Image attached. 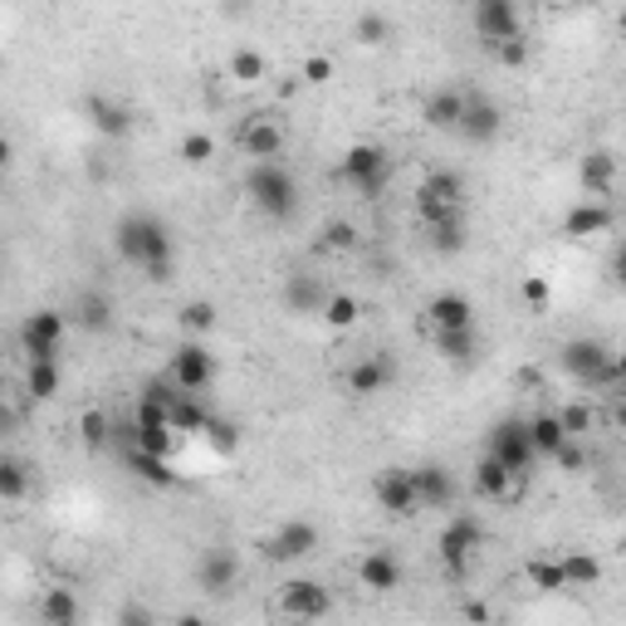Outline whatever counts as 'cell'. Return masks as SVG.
I'll return each mask as SVG.
<instances>
[{"label": "cell", "mask_w": 626, "mask_h": 626, "mask_svg": "<svg viewBox=\"0 0 626 626\" xmlns=\"http://www.w3.org/2000/svg\"><path fill=\"white\" fill-rule=\"evenodd\" d=\"M113 250L122 265L142 269L147 279H157V285H167L171 275H177V240H171L167 220L147 216V211H132L122 216L113 226Z\"/></svg>", "instance_id": "obj_1"}, {"label": "cell", "mask_w": 626, "mask_h": 626, "mask_svg": "<svg viewBox=\"0 0 626 626\" xmlns=\"http://www.w3.org/2000/svg\"><path fill=\"white\" fill-rule=\"evenodd\" d=\"M245 196H250L255 211L265 220H275V226H289L304 206L299 181H294V171L285 162H250V171H245Z\"/></svg>", "instance_id": "obj_2"}, {"label": "cell", "mask_w": 626, "mask_h": 626, "mask_svg": "<svg viewBox=\"0 0 626 626\" xmlns=\"http://www.w3.org/2000/svg\"><path fill=\"white\" fill-rule=\"evenodd\" d=\"M563 372L573 377L578 387L587 391H603V387H617L622 382V358L607 348L603 338H568L558 352Z\"/></svg>", "instance_id": "obj_3"}, {"label": "cell", "mask_w": 626, "mask_h": 626, "mask_svg": "<svg viewBox=\"0 0 626 626\" xmlns=\"http://www.w3.org/2000/svg\"><path fill=\"white\" fill-rule=\"evenodd\" d=\"M338 171L362 201H377V196L391 187V152L387 147H377V142H352L348 152H342Z\"/></svg>", "instance_id": "obj_4"}, {"label": "cell", "mask_w": 626, "mask_h": 626, "mask_svg": "<svg viewBox=\"0 0 626 626\" xmlns=\"http://www.w3.org/2000/svg\"><path fill=\"white\" fill-rule=\"evenodd\" d=\"M480 544H485V524L475 514H456L436 538V558L446 568V578H456V583L470 578V563L480 554Z\"/></svg>", "instance_id": "obj_5"}, {"label": "cell", "mask_w": 626, "mask_h": 626, "mask_svg": "<svg viewBox=\"0 0 626 626\" xmlns=\"http://www.w3.org/2000/svg\"><path fill=\"white\" fill-rule=\"evenodd\" d=\"M465 177L460 171H450V167H436V171H426V181L416 187V211H421L426 226H436V220H456L465 216Z\"/></svg>", "instance_id": "obj_6"}, {"label": "cell", "mask_w": 626, "mask_h": 626, "mask_svg": "<svg viewBox=\"0 0 626 626\" xmlns=\"http://www.w3.org/2000/svg\"><path fill=\"white\" fill-rule=\"evenodd\" d=\"M485 456L495 465H505L514 480H524V475L534 470V446H529V421H519V416H505V421L489 426V446Z\"/></svg>", "instance_id": "obj_7"}, {"label": "cell", "mask_w": 626, "mask_h": 626, "mask_svg": "<svg viewBox=\"0 0 626 626\" xmlns=\"http://www.w3.org/2000/svg\"><path fill=\"white\" fill-rule=\"evenodd\" d=\"M167 382L177 387L181 397H201V391L216 382V352L206 348V342H191V338H187L177 352H171Z\"/></svg>", "instance_id": "obj_8"}, {"label": "cell", "mask_w": 626, "mask_h": 626, "mask_svg": "<svg viewBox=\"0 0 626 626\" xmlns=\"http://www.w3.org/2000/svg\"><path fill=\"white\" fill-rule=\"evenodd\" d=\"M64 334H69V318L59 309H34L30 318L20 324V348L30 362H59V348H64Z\"/></svg>", "instance_id": "obj_9"}, {"label": "cell", "mask_w": 626, "mask_h": 626, "mask_svg": "<svg viewBox=\"0 0 626 626\" xmlns=\"http://www.w3.org/2000/svg\"><path fill=\"white\" fill-rule=\"evenodd\" d=\"M328 612H334V593H328V583H318V578H289L285 587H279V617L314 626V622H324Z\"/></svg>", "instance_id": "obj_10"}, {"label": "cell", "mask_w": 626, "mask_h": 626, "mask_svg": "<svg viewBox=\"0 0 626 626\" xmlns=\"http://www.w3.org/2000/svg\"><path fill=\"white\" fill-rule=\"evenodd\" d=\"M460 138L470 142V147H485V142H495L499 132H505V108L495 103L489 93H480V89H470L465 93V108H460Z\"/></svg>", "instance_id": "obj_11"}, {"label": "cell", "mask_w": 626, "mask_h": 626, "mask_svg": "<svg viewBox=\"0 0 626 626\" xmlns=\"http://www.w3.org/2000/svg\"><path fill=\"white\" fill-rule=\"evenodd\" d=\"M236 142H240L245 157H255V162H279V157H285L289 132H285V122H279V113H250L240 122Z\"/></svg>", "instance_id": "obj_12"}, {"label": "cell", "mask_w": 626, "mask_h": 626, "mask_svg": "<svg viewBox=\"0 0 626 626\" xmlns=\"http://www.w3.org/2000/svg\"><path fill=\"white\" fill-rule=\"evenodd\" d=\"M470 24H475V34H480L489 49L524 34V16H519L514 0H480V6L470 10Z\"/></svg>", "instance_id": "obj_13"}, {"label": "cell", "mask_w": 626, "mask_h": 626, "mask_svg": "<svg viewBox=\"0 0 626 626\" xmlns=\"http://www.w3.org/2000/svg\"><path fill=\"white\" fill-rule=\"evenodd\" d=\"M240 583V554L226 544H211L201 558H196V587L206 597H226L230 587Z\"/></svg>", "instance_id": "obj_14"}, {"label": "cell", "mask_w": 626, "mask_h": 626, "mask_svg": "<svg viewBox=\"0 0 626 626\" xmlns=\"http://www.w3.org/2000/svg\"><path fill=\"white\" fill-rule=\"evenodd\" d=\"M372 495H377V509L391 514V519H411V514H421L407 465H387V470L372 480Z\"/></svg>", "instance_id": "obj_15"}, {"label": "cell", "mask_w": 626, "mask_h": 626, "mask_svg": "<svg viewBox=\"0 0 626 626\" xmlns=\"http://www.w3.org/2000/svg\"><path fill=\"white\" fill-rule=\"evenodd\" d=\"M314 548H318V524H309V519H289L265 538L269 563H299V558H309Z\"/></svg>", "instance_id": "obj_16"}, {"label": "cell", "mask_w": 626, "mask_h": 626, "mask_svg": "<svg viewBox=\"0 0 626 626\" xmlns=\"http://www.w3.org/2000/svg\"><path fill=\"white\" fill-rule=\"evenodd\" d=\"M358 583L367 587V593L387 597V593H397V587L407 583V563L391 554V548H367V554L358 558Z\"/></svg>", "instance_id": "obj_17"}, {"label": "cell", "mask_w": 626, "mask_h": 626, "mask_svg": "<svg viewBox=\"0 0 626 626\" xmlns=\"http://www.w3.org/2000/svg\"><path fill=\"white\" fill-rule=\"evenodd\" d=\"M411 485H416V505L421 509H450L456 505V475L440 460L411 465Z\"/></svg>", "instance_id": "obj_18"}, {"label": "cell", "mask_w": 626, "mask_h": 626, "mask_svg": "<svg viewBox=\"0 0 626 626\" xmlns=\"http://www.w3.org/2000/svg\"><path fill=\"white\" fill-rule=\"evenodd\" d=\"M69 318H73L79 334H108V328L118 324V309H113V299H108L103 289H79L73 294V304H69Z\"/></svg>", "instance_id": "obj_19"}, {"label": "cell", "mask_w": 626, "mask_h": 626, "mask_svg": "<svg viewBox=\"0 0 626 626\" xmlns=\"http://www.w3.org/2000/svg\"><path fill=\"white\" fill-rule=\"evenodd\" d=\"M397 382V362L387 358V352H367L348 367V391L352 397H377V391H387Z\"/></svg>", "instance_id": "obj_20"}, {"label": "cell", "mask_w": 626, "mask_h": 626, "mask_svg": "<svg viewBox=\"0 0 626 626\" xmlns=\"http://www.w3.org/2000/svg\"><path fill=\"white\" fill-rule=\"evenodd\" d=\"M426 328L431 334H460V328H475V304L465 294H436L426 304Z\"/></svg>", "instance_id": "obj_21"}, {"label": "cell", "mask_w": 626, "mask_h": 626, "mask_svg": "<svg viewBox=\"0 0 626 626\" xmlns=\"http://www.w3.org/2000/svg\"><path fill=\"white\" fill-rule=\"evenodd\" d=\"M83 118H89L93 132H103V138H128V132H132L128 103H118L113 93H89V98H83Z\"/></svg>", "instance_id": "obj_22"}, {"label": "cell", "mask_w": 626, "mask_h": 626, "mask_svg": "<svg viewBox=\"0 0 626 626\" xmlns=\"http://www.w3.org/2000/svg\"><path fill=\"white\" fill-rule=\"evenodd\" d=\"M34 617H40V626H83V603L73 587H44Z\"/></svg>", "instance_id": "obj_23"}, {"label": "cell", "mask_w": 626, "mask_h": 626, "mask_svg": "<svg viewBox=\"0 0 626 626\" xmlns=\"http://www.w3.org/2000/svg\"><path fill=\"white\" fill-rule=\"evenodd\" d=\"M578 181H583L587 201H607L612 187H617V157H612L607 147L587 152V157H583V167H578Z\"/></svg>", "instance_id": "obj_24"}, {"label": "cell", "mask_w": 626, "mask_h": 626, "mask_svg": "<svg viewBox=\"0 0 626 626\" xmlns=\"http://www.w3.org/2000/svg\"><path fill=\"white\" fill-rule=\"evenodd\" d=\"M324 304H328V285L318 275H309V269H299V275H289L285 279V309L289 314H324Z\"/></svg>", "instance_id": "obj_25"}, {"label": "cell", "mask_w": 626, "mask_h": 626, "mask_svg": "<svg viewBox=\"0 0 626 626\" xmlns=\"http://www.w3.org/2000/svg\"><path fill=\"white\" fill-rule=\"evenodd\" d=\"M612 230V206L607 201H578L568 216H563V236L568 240H593Z\"/></svg>", "instance_id": "obj_26"}, {"label": "cell", "mask_w": 626, "mask_h": 626, "mask_svg": "<svg viewBox=\"0 0 626 626\" xmlns=\"http://www.w3.org/2000/svg\"><path fill=\"white\" fill-rule=\"evenodd\" d=\"M475 495H480V499H495V505H505V499L519 495V480H514L505 465H495L489 456H480V465H475Z\"/></svg>", "instance_id": "obj_27"}, {"label": "cell", "mask_w": 626, "mask_h": 626, "mask_svg": "<svg viewBox=\"0 0 626 626\" xmlns=\"http://www.w3.org/2000/svg\"><path fill=\"white\" fill-rule=\"evenodd\" d=\"M167 421H171V431H177V436H206L216 416L201 407V397H177L167 407Z\"/></svg>", "instance_id": "obj_28"}, {"label": "cell", "mask_w": 626, "mask_h": 626, "mask_svg": "<svg viewBox=\"0 0 626 626\" xmlns=\"http://www.w3.org/2000/svg\"><path fill=\"white\" fill-rule=\"evenodd\" d=\"M529 446H534V456H538V460H554L558 450L568 446V431H563L558 411H544V416H534V421H529Z\"/></svg>", "instance_id": "obj_29"}, {"label": "cell", "mask_w": 626, "mask_h": 626, "mask_svg": "<svg viewBox=\"0 0 626 626\" xmlns=\"http://www.w3.org/2000/svg\"><path fill=\"white\" fill-rule=\"evenodd\" d=\"M431 338H436V352L450 367H475L480 362V334H475V328H460V334H431Z\"/></svg>", "instance_id": "obj_30"}, {"label": "cell", "mask_w": 626, "mask_h": 626, "mask_svg": "<svg viewBox=\"0 0 626 626\" xmlns=\"http://www.w3.org/2000/svg\"><path fill=\"white\" fill-rule=\"evenodd\" d=\"M460 108H465L460 89H440V93L426 98V122H431L436 132H456L460 128Z\"/></svg>", "instance_id": "obj_31"}, {"label": "cell", "mask_w": 626, "mask_h": 626, "mask_svg": "<svg viewBox=\"0 0 626 626\" xmlns=\"http://www.w3.org/2000/svg\"><path fill=\"white\" fill-rule=\"evenodd\" d=\"M128 470L138 475L142 485H152V489H171V485H177V470H171L162 456H147V450H132V446H128Z\"/></svg>", "instance_id": "obj_32"}, {"label": "cell", "mask_w": 626, "mask_h": 626, "mask_svg": "<svg viewBox=\"0 0 626 626\" xmlns=\"http://www.w3.org/2000/svg\"><path fill=\"white\" fill-rule=\"evenodd\" d=\"M391 34H397V24H391V16H382V10H362V16L352 20V40L367 44V49L387 44Z\"/></svg>", "instance_id": "obj_33"}, {"label": "cell", "mask_w": 626, "mask_h": 626, "mask_svg": "<svg viewBox=\"0 0 626 626\" xmlns=\"http://www.w3.org/2000/svg\"><path fill=\"white\" fill-rule=\"evenodd\" d=\"M426 240H431V250H436V255H460V250H465V240H470V230H465V216L426 226Z\"/></svg>", "instance_id": "obj_34"}, {"label": "cell", "mask_w": 626, "mask_h": 626, "mask_svg": "<svg viewBox=\"0 0 626 626\" xmlns=\"http://www.w3.org/2000/svg\"><path fill=\"white\" fill-rule=\"evenodd\" d=\"M30 495V465L16 460V456H0V499L16 505V499Z\"/></svg>", "instance_id": "obj_35"}, {"label": "cell", "mask_w": 626, "mask_h": 626, "mask_svg": "<svg viewBox=\"0 0 626 626\" xmlns=\"http://www.w3.org/2000/svg\"><path fill=\"white\" fill-rule=\"evenodd\" d=\"M226 69H230V79H236V83H260L269 73V59L260 54V49H230Z\"/></svg>", "instance_id": "obj_36"}, {"label": "cell", "mask_w": 626, "mask_h": 626, "mask_svg": "<svg viewBox=\"0 0 626 626\" xmlns=\"http://www.w3.org/2000/svg\"><path fill=\"white\" fill-rule=\"evenodd\" d=\"M563 583H568V593L573 587H593L597 578H603V563H597L593 554H563Z\"/></svg>", "instance_id": "obj_37"}, {"label": "cell", "mask_w": 626, "mask_h": 626, "mask_svg": "<svg viewBox=\"0 0 626 626\" xmlns=\"http://www.w3.org/2000/svg\"><path fill=\"white\" fill-rule=\"evenodd\" d=\"M524 578H529V583L538 587V593H568V583H563V563H558V558H529Z\"/></svg>", "instance_id": "obj_38"}, {"label": "cell", "mask_w": 626, "mask_h": 626, "mask_svg": "<svg viewBox=\"0 0 626 626\" xmlns=\"http://www.w3.org/2000/svg\"><path fill=\"white\" fill-rule=\"evenodd\" d=\"M24 391H30L34 401L59 397V362H30V372H24Z\"/></svg>", "instance_id": "obj_39"}, {"label": "cell", "mask_w": 626, "mask_h": 626, "mask_svg": "<svg viewBox=\"0 0 626 626\" xmlns=\"http://www.w3.org/2000/svg\"><path fill=\"white\" fill-rule=\"evenodd\" d=\"M358 299H352V294H328V304H324V314H318V318H324V324L328 328H352V324H358Z\"/></svg>", "instance_id": "obj_40"}, {"label": "cell", "mask_w": 626, "mask_h": 626, "mask_svg": "<svg viewBox=\"0 0 626 626\" xmlns=\"http://www.w3.org/2000/svg\"><path fill=\"white\" fill-rule=\"evenodd\" d=\"M181 328L191 334V342H201V334H211L216 328V304H206V299H196L181 309Z\"/></svg>", "instance_id": "obj_41"}, {"label": "cell", "mask_w": 626, "mask_h": 626, "mask_svg": "<svg viewBox=\"0 0 626 626\" xmlns=\"http://www.w3.org/2000/svg\"><path fill=\"white\" fill-rule=\"evenodd\" d=\"M558 421H563V431H568V440H583L587 431H593V407H587V401H573V407H563L558 411Z\"/></svg>", "instance_id": "obj_42"}, {"label": "cell", "mask_w": 626, "mask_h": 626, "mask_svg": "<svg viewBox=\"0 0 626 626\" xmlns=\"http://www.w3.org/2000/svg\"><path fill=\"white\" fill-rule=\"evenodd\" d=\"M324 250H334V255L358 250V226H352V220H328L324 226Z\"/></svg>", "instance_id": "obj_43"}, {"label": "cell", "mask_w": 626, "mask_h": 626, "mask_svg": "<svg viewBox=\"0 0 626 626\" xmlns=\"http://www.w3.org/2000/svg\"><path fill=\"white\" fill-rule=\"evenodd\" d=\"M211 157H216V138H211V132H187V138H181V162L201 167V162H211Z\"/></svg>", "instance_id": "obj_44"}, {"label": "cell", "mask_w": 626, "mask_h": 626, "mask_svg": "<svg viewBox=\"0 0 626 626\" xmlns=\"http://www.w3.org/2000/svg\"><path fill=\"white\" fill-rule=\"evenodd\" d=\"M495 59H499V64H505V69H524V64H529V40H524V34H519V40L495 44Z\"/></svg>", "instance_id": "obj_45"}, {"label": "cell", "mask_w": 626, "mask_h": 626, "mask_svg": "<svg viewBox=\"0 0 626 626\" xmlns=\"http://www.w3.org/2000/svg\"><path fill=\"white\" fill-rule=\"evenodd\" d=\"M118 626H162V622H157V612H152V607L128 603V607H118Z\"/></svg>", "instance_id": "obj_46"}, {"label": "cell", "mask_w": 626, "mask_h": 626, "mask_svg": "<svg viewBox=\"0 0 626 626\" xmlns=\"http://www.w3.org/2000/svg\"><path fill=\"white\" fill-rule=\"evenodd\" d=\"M83 440H89V446H103V440H108V431H113V426H108V416L103 411H89V416H83Z\"/></svg>", "instance_id": "obj_47"}, {"label": "cell", "mask_w": 626, "mask_h": 626, "mask_svg": "<svg viewBox=\"0 0 626 626\" xmlns=\"http://www.w3.org/2000/svg\"><path fill=\"white\" fill-rule=\"evenodd\" d=\"M328 79H334V59L314 54L309 64H304V83H328Z\"/></svg>", "instance_id": "obj_48"}, {"label": "cell", "mask_w": 626, "mask_h": 626, "mask_svg": "<svg viewBox=\"0 0 626 626\" xmlns=\"http://www.w3.org/2000/svg\"><path fill=\"white\" fill-rule=\"evenodd\" d=\"M554 460L563 465V470H583V465H587V456H583V446H578V440H568V446H563Z\"/></svg>", "instance_id": "obj_49"}, {"label": "cell", "mask_w": 626, "mask_h": 626, "mask_svg": "<svg viewBox=\"0 0 626 626\" xmlns=\"http://www.w3.org/2000/svg\"><path fill=\"white\" fill-rule=\"evenodd\" d=\"M524 299H529L534 309H544L548 304V279H524Z\"/></svg>", "instance_id": "obj_50"}, {"label": "cell", "mask_w": 626, "mask_h": 626, "mask_svg": "<svg viewBox=\"0 0 626 626\" xmlns=\"http://www.w3.org/2000/svg\"><path fill=\"white\" fill-rule=\"evenodd\" d=\"M10 162H16V147H10V138H0V177L10 171Z\"/></svg>", "instance_id": "obj_51"}, {"label": "cell", "mask_w": 626, "mask_h": 626, "mask_svg": "<svg viewBox=\"0 0 626 626\" xmlns=\"http://www.w3.org/2000/svg\"><path fill=\"white\" fill-rule=\"evenodd\" d=\"M465 617H470V622H480V626H485V622H489V612H485L480 603H465Z\"/></svg>", "instance_id": "obj_52"}, {"label": "cell", "mask_w": 626, "mask_h": 626, "mask_svg": "<svg viewBox=\"0 0 626 626\" xmlns=\"http://www.w3.org/2000/svg\"><path fill=\"white\" fill-rule=\"evenodd\" d=\"M10 426H16V416H10V407H6V401H0V436H6Z\"/></svg>", "instance_id": "obj_53"}, {"label": "cell", "mask_w": 626, "mask_h": 626, "mask_svg": "<svg viewBox=\"0 0 626 626\" xmlns=\"http://www.w3.org/2000/svg\"><path fill=\"white\" fill-rule=\"evenodd\" d=\"M171 626H206V622H201V617H191V612H181V617L171 622Z\"/></svg>", "instance_id": "obj_54"}, {"label": "cell", "mask_w": 626, "mask_h": 626, "mask_svg": "<svg viewBox=\"0 0 626 626\" xmlns=\"http://www.w3.org/2000/svg\"><path fill=\"white\" fill-rule=\"evenodd\" d=\"M0 265H6V250H0Z\"/></svg>", "instance_id": "obj_55"}, {"label": "cell", "mask_w": 626, "mask_h": 626, "mask_svg": "<svg viewBox=\"0 0 626 626\" xmlns=\"http://www.w3.org/2000/svg\"><path fill=\"white\" fill-rule=\"evenodd\" d=\"M0 387H6V382H0Z\"/></svg>", "instance_id": "obj_56"}]
</instances>
